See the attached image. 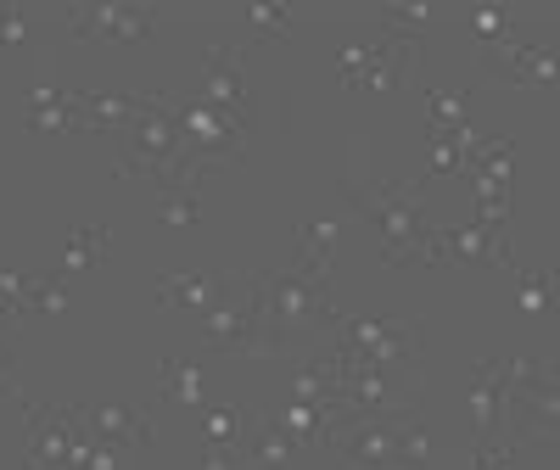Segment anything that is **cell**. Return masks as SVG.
Wrapping results in <instances>:
<instances>
[{
  "label": "cell",
  "instance_id": "14",
  "mask_svg": "<svg viewBox=\"0 0 560 470\" xmlns=\"http://www.w3.org/2000/svg\"><path fill=\"white\" fill-rule=\"evenodd\" d=\"M482 73H488V79H499V84L549 90V84H555V51H549V45H544V51H533V45L504 39V45H493V51L482 57Z\"/></svg>",
  "mask_w": 560,
  "mask_h": 470
},
{
  "label": "cell",
  "instance_id": "13",
  "mask_svg": "<svg viewBox=\"0 0 560 470\" xmlns=\"http://www.w3.org/2000/svg\"><path fill=\"white\" fill-rule=\"evenodd\" d=\"M342 414H348L342 403H292V398H269L258 420H269L275 432H287V437L308 454V448H325V437H331V426H337Z\"/></svg>",
  "mask_w": 560,
  "mask_h": 470
},
{
  "label": "cell",
  "instance_id": "2",
  "mask_svg": "<svg viewBox=\"0 0 560 470\" xmlns=\"http://www.w3.org/2000/svg\"><path fill=\"white\" fill-rule=\"evenodd\" d=\"M253 297H258V319H264V342L275 359L303 353L319 331L337 325V303H331V280H314L303 269H253Z\"/></svg>",
  "mask_w": 560,
  "mask_h": 470
},
{
  "label": "cell",
  "instance_id": "27",
  "mask_svg": "<svg viewBox=\"0 0 560 470\" xmlns=\"http://www.w3.org/2000/svg\"><path fill=\"white\" fill-rule=\"evenodd\" d=\"M516 274H522V292H516L522 314H527V319L549 314V308H555V269H516Z\"/></svg>",
  "mask_w": 560,
  "mask_h": 470
},
{
  "label": "cell",
  "instance_id": "30",
  "mask_svg": "<svg viewBox=\"0 0 560 470\" xmlns=\"http://www.w3.org/2000/svg\"><path fill=\"white\" fill-rule=\"evenodd\" d=\"M454 179V174H465L459 168V152H454V140H448V129H432L427 124V174H420V185H427V179Z\"/></svg>",
  "mask_w": 560,
  "mask_h": 470
},
{
  "label": "cell",
  "instance_id": "22",
  "mask_svg": "<svg viewBox=\"0 0 560 470\" xmlns=\"http://www.w3.org/2000/svg\"><path fill=\"white\" fill-rule=\"evenodd\" d=\"M113 247V230L107 224H90V230H73L68 247H62V263H57V280H79L84 269H96Z\"/></svg>",
  "mask_w": 560,
  "mask_h": 470
},
{
  "label": "cell",
  "instance_id": "4",
  "mask_svg": "<svg viewBox=\"0 0 560 470\" xmlns=\"http://www.w3.org/2000/svg\"><path fill=\"white\" fill-rule=\"evenodd\" d=\"M174 113H179V185L197 191L202 174H213L224 163H247V152H253L247 118H230L197 96H174Z\"/></svg>",
  "mask_w": 560,
  "mask_h": 470
},
{
  "label": "cell",
  "instance_id": "35",
  "mask_svg": "<svg viewBox=\"0 0 560 470\" xmlns=\"http://www.w3.org/2000/svg\"><path fill=\"white\" fill-rule=\"evenodd\" d=\"M18 45H28V17H23V7H0V51H18Z\"/></svg>",
  "mask_w": 560,
  "mask_h": 470
},
{
  "label": "cell",
  "instance_id": "1",
  "mask_svg": "<svg viewBox=\"0 0 560 470\" xmlns=\"http://www.w3.org/2000/svg\"><path fill=\"white\" fill-rule=\"evenodd\" d=\"M342 197L353 202V219H364L382 242V263L387 269H409V263H427V185L420 179H376V174H359L342 179Z\"/></svg>",
  "mask_w": 560,
  "mask_h": 470
},
{
  "label": "cell",
  "instance_id": "29",
  "mask_svg": "<svg viewBox=\"0 0 560 470\" xmlns=\"http://www.w3.org/2000/svg\"><path fill=\"white\" fill-rule=\"evenodd\" d=\"M465 23L482 45H504L510 39V7H493V0H477V7H465Z\"/></svg>",
  "mask_w": 560,
  "mask_h": 470
},
{
  "label": "cell",
  "instance_id": "9",
  "mask_svg": "<svg viewBox=\"0 0 560 470\" xmlns=\"http://www.w3.org/2000/svg\"><path fill=\"white\" fill-rule=\"evenodd\" d=\"M68 23H73V39H84V45H102V39L135 45V39L152 34L158 7H129V0H90V7H68Z\"/></svg>",
  "mask_w": 560,
  "mask_h": 470
},
{
  "label": "cell",
  "instance_id": "15",
  "mask_svg": "<svg viewBox=\"0 0 560 470\" xmlns=\"http://www.w3.org/2000/svg\"><path fill=\"white\" fill-rule=\"evenodd\" d=\"M342 235H348V219H303L298 224V252H292V269L314 274V280H331V258L342 247Z\"/></svg>",
  "mask_w": 560,
  "mask_h": 470
},
{
  "label": "cell",
  "instance_id": "7",
  "mask_svg": "<svg viewBox=\"0 0 560 470\" xmlns=\"http://www.w3.org/2000/svg\"><path fill=\"white\" fill-rule=\"evenodd\" d=\"M325 448L342 459V470H398V414H342Z\"/></svg>",
  "mask_w": 560,
  "mask_h": 470
},
{
  "label": "cell",
  "instance_id": "24",
  "mask_svg": "<svg viewBox=\"0 0 560 470\" xmlns=\"http://www.w3.org/2000/svg\"><path fill=\"white\" fill-rule=\"evenodd\" d=\"M443 454L420 414H398V470H438Z\"/></svg>",
  "mask_w": 560,
  "mask_h": 470
},
{
  "label": "cell",
  "instance_id": "11",
  "mask_svg": "<svg viewBox=\"0 0 560 470\" xmlns=\"http://www.w3.org/2000/svg\"><path fill=\"white\" fill-rule=\"evenodd\" d=\"M197 102H208L230 118H253V96H247V79H242V45H213L202 57Z\"/></svg>",
  "mask_w": 560,
  "mask_h": 470
},
{
  "label": "cell",
  "instance_id": "28",
  "mask_svg": "<svg viewBox=\"0 0 560 470\" xmlns=\"http://www.w3.org/2000/svg\"><path fill=\"white\" fill-rule=\"evenodd\" d=\"M242 426H247V409L219 403V409H208V414H202V443L230 448V443H242Z\"/></svg>",
  "mask_w": 560,
  "mask_h": 470
},
{
  "label": "cell",
  "instance_id": "38",
  "mask_svg": "<svg viewBox=\"0 0 560 470\" xmlns=\"http://www.w3.org/2000/svg\"><path fill=\"white\" fill-rule=\"evenodd\" d=\"M0 392H7V398H18V381H12V353H7V342H0Z\"/></svg>",
  "mask_w": 560,
  "mask_h": 470
},
{
  "label": "cell",
  "instance_id": "19",
  "mask_svg": "<svg viewBox=\"0 0 560 470\" xmlns=\"http://www.w3.org/2000/svg\"><path fill=\"white\" fill-rule=\"evenodd\" d=\"M504 432V387H499V364L482 359L471 375V437L488 443Z\"/></svg>",
  "mask_w": 560,
  "mask_h": 470
},
{
  "label": "cell",
  "instance_id": "18",
  "mask_svg": "<svg viewBox=\"0 0 560 470\" xmlns=\"http://www.w3.org/2000/svg\"><path fill=\"white\" fill-rule=\"evenodd\" d=\"M219 297H224V274H213V269H185V274H163L158 280V303L163 308H197V314H208Z\"/></svg>",
  "mask_w": 560,
  "mask_h": 470
},
{
  "label": "cell",
  "instance_id": "5",
  "mask_svg": "<svg viewBox=\"0 0 560 470\" xmlns=\"http://www.w3.org/2000/svg\"><path fill=\"white\" fill-rule=\"evenodd\" d=\"M337 337V359L348 369H398V364H415L420 353H427V325L420 319H353V314H337L331 325Z\"/></svg>",
  "mask_w": 560,
  "mask_h": 470
},
{
  "label": "cell",
  "instance_id": "21",
  "mask_svg": "<svg viewBox=\"0 0 560 470\" xmlns=\"http://www.w3.org/2000/svg\"><path fill=\"white\" fill-rule=\"evenodd\" d=\"M158 398L163 403H174V409H202V387H208V375H202V364L197 359H163V369H158Z\"/></svg>",
  "mask_w": 560,
  "mask_h": 470
},
{
  "label": "cell",
  "instance_id": "6",
  "mask_svg": "<svg viewBox=\"0 0 560 470\" xmlns=\"http://www.w3.org/2000/svg\"><path fill=\"white\" fill-rule=\"evenodd\" d=\"M197 348L208 353H236V359H275L264 342V319L253 297V269H230L224 274V297L197 319Z\"/></svg>",
  "mask_w": 560,
  "mask_h": 470
},
{
  "label": "cell",
  "instance_id": "31",
  "mask_svg": "<svg viewBox=\"0 0 560 470\" xmlns=\"http://www.w3.org/2000/svg\"><path fill=\"white\" fill-rule=\"evenodd\" d=\"M516 448H522V437L499 432V437H488V443H477V448H471V470H522Z\"/></svg>",
  "mask_w": 560,
  "mask_h": 470
},
{
  "label": "cell",
  "instance_id": "17",
  "mask_svg": "<svg viewBox=\"0 0 560 470\" xmlns=\"http://www.w3.org/2000/svg\"><path fill=\"white\" fill-rule=\"evenodd\" d=\"M303 448L287 437V432H275L269 420H258L253 432H242V459L236 470H298Z\"/></svg>",
  "mask_w": 560,
  "mask_h": 470
},
{
  "label": "cell",
  "instance_id": "25",
  "mask_svg": "<svg viewBox=\"0 0 560 470\" xmlns=\"http://www.w3.org/2000/svg\"><path fill=\"white\" fill-rule=\"evenodd\" d=\"M427 107H432V129H459V124H471V90L432 84L427 90Z\"/></svg>",
  "mask_w": 560,
  "mask_h": 470
},
{
  "label": "cell",
  "instance_id": "37",
  "mask_svg": "<svg viewBox=\"0 0 560 470\" xmlns=\"http://www.w3.org/2000/svg\"><path fill=\"white\" fill-rule=\"evenodd\" d=\"M202 470H236V459H230V448H202Z\"/></svg>",
  "mask_w": 560,
  "mask_h": 470
},
{
  "label": "cell",
  "instance_id": "3",
  "mask_svg": "<svg viewBox=\"0 0 560 470\" xmlns=\"http://www.w3.org/2000/svg\"><path fill=\"white\" fill-rule=\"evenodd\" d=\"M118 179H152L158 191L179 185V113L168 90H147L140 113L118 129ZM191 191V185H185Z\"/></svg>",
  "mask_w": 560,
  "mask_h": 470
},
{
  "label": "cell",
  "instance_id": "23",
  "mask_svg": "<svg viewBox=\"0 0 560 470\" xmlns=\"http://www.w3.org/2000/svg\"><path fill=\"white\" fill-rule=\"evenodd\" d=\"M448 7L443 0H404V7H382V23L398 45H409V51H420V34H427V23H438Z\"/></svg>",
  "mask_w": 560,
  "mask_h": 470
},
{
  "label": "cell",
  "instance_id": "12",
  "mask_svg": "<svg viewBox=\"0 0 560 470\" xmlns=\"http://www.w3.org/2000/svg\"><path fill=\"white\" fill-rule=\"evenodd\" d=\"M73 420H79L84 432H96L102 443H118V448H129V443H152V437H158L152 414H147V409H135V403H124V398L79 403V409H73Z\"/></svg>",
  "mask_w": 560,
  "mask_h": 470
},
{
  "label": "cell",
  "instance_id": "26",
  "mask_svg": "<svg viewBox=\"0 0 560 470\" xmlns=\"http://www.w3.org/2000/svg\"><path fill=\"white\" fill-rule=\"evenodd\" d=\"M471 179H477V224H493V230H499V224L510 219V185L493 179V174H482V168H477Z\"/></svg>",
  "mask_w": 560,
  "mask_h": 470
},
{
  "label": "cell",
  "instance_id": "33",
  "mask_svg": "<svg viewBox=\"0 0 560 470\" xmlns=\"http://www.w3.org/2000/svg\"><path fill=\"white\" fill-rule=\"evenodd\" d=\"M242 17L258 28V39H292V28H287V7H264V0H247Z\"/></svg>",
  "mask_w": 560,
  "mask_h": 470
},
{
  "label": "cell",
  "instance_id": "32",
  "mask_svg": "<svg viewBox=\"0 0 560 470\" xmlns=\"http://www.w3.org/2000/svg\"><path fill=\"white\" fill-rule=\"evenodd\" d=\"M158 219H163V224H197V219H202L197 191H185V185H174V191H158Z\"/></svg>",
  "mask_w": 560,
  "mask_h": 470
},
{
  "label": "cell",
  "instance_id": "10",
  "mask_svg": "<svg viewBox=\"0 0 560 470\" xmlns=\"http://www.w3.org/2000/svg\"><path fill=\"white\" fill-rule=\"evenodd\" d=\"M23 426H28L23 470H62V465H68L73 403H23Z\"/></svg>",
  "mask_w": 560,
  "mask_h": 470
},
{
  "label": "cell",
  "instance_id": "34",
  "mask_svg": "<svg viewBox=\"0 0 560 470\" xmlns=\"http://www.w3.org/2000/svg\"><path fill=\"white\" fill-rule=\"evenodd\" d=\"M28 314H45V319H62L68 314V280H34V297H28Z\"/></svg>",
  "mask_w": 560,
  "mask_h": 470
},
{
  "label": "cell",
  "instance_id": "36",
  "mask_svg": "<svg viewBox=\"0 0 560 470\" xmlns=\"http://www.w3.org/2000/svg\"><path fill=\"white\" fill-rule=\"evenodd\" d=\"M118 459H124V448H118V443H96V454H90V465H84V470H118Z\"/></svg>",
  "mask_w": 560,
  "mask_h": 470
},
{
  "label": "cell",
  "instance_id": "8",
  "mask_svg": "<svg viewBox=\"0 0 560 470\" xmlns=\"http://www.w3.org/2000/svg\"><path fill=\"white\" fill-rule=\"evenodd\" d=\"M427 263L432 269H454V263H471V269H516V252L493 224H465V230H432L427 235Z\"/></svg>",
  "mask_w": 560,
  "mask_h": 470
},
{
  "label": "cell",
  "instance_id": "16",
  "mask_svg": "<svg viewBox=\"0 0 560 470\" xmlns=\"http://www.w3.org/2000/svg\"><path fill=\"white\" fill-rule=\"evenodd\" d=\"M28 129L34 134H79V90L34 84L28 90Z\"/></svg>",
  "mask_w": 560,
  "mask_h": 470
},
{
  "label": "cell",
  "instance_id": "20",
  "mask_svg": "<svg viewBox=\"0 0 560 470\" xmlns=\"http://www.w3.org/2000/svg\"><path fill=\"white\" fill-rule=\"evenodd\" d=\"M140 113V96H107V90H79V134H118Z\"/></svg>",
  "mask_w": 560,
  "mask_h": 470
}]
</instances>
